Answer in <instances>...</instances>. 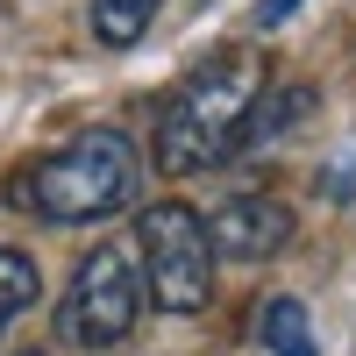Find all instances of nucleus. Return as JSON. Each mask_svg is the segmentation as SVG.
Instances as JSON below:
<instances>
[{
  "mask_svg": "<svg viewBox=\"0 0 356 356\" xmlns=\"http://www.w3.org/2000/svg\"><path fill=\"white\" fill-rule=\"evenodd\" d=\"M136 178H143V164L122 129H79L8 178V207H22L50 228H86V221L122 214L136 200Z\"/></svg>",
  "mask_w": 356,
  "mask_h": 356,
  "instance_id": "1",
  "label": "nucleus"
},
{
  "mask_svg": "<svg viewBox=\"0 0 356 356\" xmlns=\"http://www.w3.org/2000/svg\"><path fill=\"white\" fill-rule=\"evenodd\" d=\"M257 93H264L257 50H221V57H207L200 72H186V86H178L164 100V114H157V143H150L157 171L164 178H200V171L228 164Z\"/></svg>",
  "mask_w": 356,
  "mask_h": 356,
  "instance_id": "2",
  "label": "nucleus"
},
{
  "mask_svg": "<svg viewBox=\"0 0 356 356\" xmlns=\"http://www.w3.org/2000/svg\"><path fill=\"white\" fill-rule=\"evenodd\" d=\"M143 300H150V285H143L136 243H100V250H86V264H79L72 285H65L57 335L79 342V349H114V342L136 335Z\"/></svg>",
  "mask_w": 356,
  "mask_h": 356,
  "instance_id": "3",
  "label": "nucleus"
},
{
  "mask_svg": "<svg viewBox=\"0 0 356 356\" xmlns=\"http://www.w3.org/2000/svg\"><path fill=\"white\" fill-rule=\"evenodd\" d=\"M136 257L143 285L164 314H200L214 300V250H207V221L186 200H150L136 214Z\"/></svg>",
  "mask_w": 356,
  "mask_h": 356,
  "instance_id": "4",
  "label": "nucleus"
},
{
  "mask_svg": "<svg viewBox=\"0 0 356 356\" xmlns=\"http://www.w3.org/2000/svg\"><path fill=\"white\" fill-rule=\"evenodd\" d=\"M292 243V207L271 193H228L214 214H207V250L235 257V264H264Z\"/></svg>",
  "mask_w": 356,
  "mask_h": 356,
  "instance_id": "5",
  "label": "nucleus"
},
{
  "mask_svg": "<svg viewBox=\"0 0 356 356\" xmlns=\"http://www.w3.org/2000/svg\"><path fill=\"white\" fill-rule=\"evenodd\" d=\"M314 114V93L300 79H285V86H264L257 93V107H250V122H243V136H235V150H271V143H285L292 129H300Z\"/></svg>",
  "mask_w": 356,
  "mask_h": 356,
  "instance_id": "6",
  "label": "nucleus"
},
{
  "mask_svg": "<svg viewBox=\"0 0 356 356\" xmlns=\"http://www.w3.org/2000/svg\"><path fill=\"white\" fill-rule=\"evenodd\" d=\"M257 335L271 356H314V321L300 300H264L257 307Z\"/></svg>",
  "mask_w": 356,
  "mask_h": 356,
  "instance_id": "7",
  "label": "nucleus"
},
{
  "mask_svg": "<svg viewBox=\"0 0 356 356\" xmlns=\"http://www.w3.org/2000/svg\"><path fill=\"white\" fill-rule=\"evenodd\" d=\"M36 292H43L36 257H29V250H0V342H8V328L36 307Z\"/></svg>",
  "mask_w": 356,
  "mask_h": 356,
  "instance_id": "8",
  "label": "nucleus"
},
{
  "mask_svg": "<svg viewBox=\"0 0 356 356\" xmlns=\"http://www.w3.org/2000/svg\"><path fill=\"white\" fill-rule=\"evenodd\" d=\"M157 8H164V0H93V36L107 50H129L143 29L157 22Z\"/></svg>",
  "mask_w": 356,
  "mask_h": 356,
  "instance_id": "9",
  "label": "nucleus"
},
{
  "mask_svg": "<svg viewBox=\"0 0 356 356\" xmlns=\"http://www.w3.org/2000/svg\"><path fill=\"white\" fill-rule=\"evenodd\" d=\"M292 8H300V0H257V15H250V29H278Z\"/></svg>",
  "mask_w": 356,
  "mask_h": 356,
  "instance_id": "10",
  "label": "nucleus"
},
{
  "mask_svg": "<svg viewBox=\"0 0 356 356\" xmlns=\"http://www.w3.org/2000/svg\"><path fill=\"white\" fill-rule=\"evenodd\" d=\"M15 356H43V349H15Z\"/></svg>",
  "mask_w": 356,
  "mask_h": 356,
  "instance_id": "11",
  "label": "nucleus"
}]
</instances>
